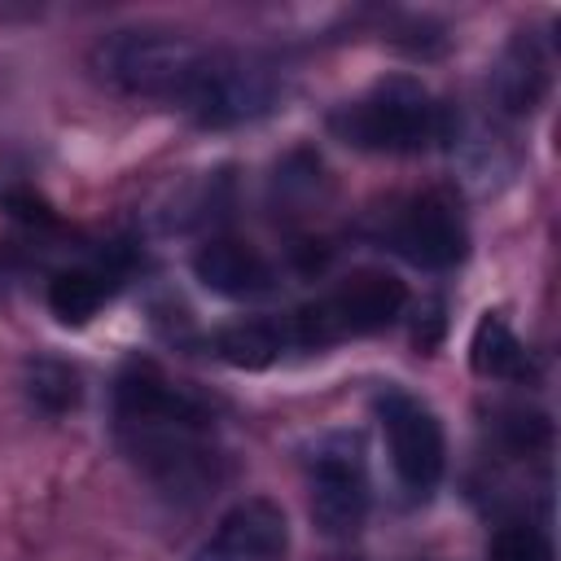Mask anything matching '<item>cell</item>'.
Wrapping results in <instances>:
<instances>
[{
  "label": "cell",
  "instance_id": "cell-1",
  "mask_svg": "<svg viewBox=\"0 0 561 561\" xmlns=\"http://www.w3.org/2000/svg\"><path fill=\"white\" fill-rule=\"evenodd\" d=\"M210 53L175 31H114L92 48V70L131 96L188 101Z\"/></svg>",
  "mask_w": 561,
  "mask_h": 561
},
{
  "label": "cell",
  "instance_id": "cell-2",
  "mask_svg": "<svg viewBox=\"0 0 561 561\" xmlns=\"http://www.w3.org/2000/svg\"><path fill=\"white\" fill-rule=\"evenodd\" d=\"M333 127L346 145L377 149V153H416L443 136V114L416 79H386L342 114Z\"/></svg>",
  "mask_w": 561,
  "mask_h": 561
},
{
  "label": "cell",
  "instance_id": "cell-3",
  "mask_svg": "<svg viewBox=\"0 0 561 561\" xmlns=\"http://www.w3.org/2000/svg\"><path fill=\"white\" fill-rule=\"evenodd\" d=\"M408 302V289L399 276L390 272H355L346 276L329 298H316L307 307H298L285 329H289V346H329L342 337H359V333H377L386 329Z\"/></svg>",
  "mask_w": 561,
  "mask_h": 561
},
{
  "label": "cell",
  "instance_id": "cell-4",
  "mask_svg": "<svg viewBox=\"0 0 561 561\" xmlns=\"http://www.w3.org/2000/svg\"><path fill=\"white\" fill-rule=\"evenodd\" d=\"M377 412H381V430H386V447L399 482L412 495H430L443 478V456H447L438 416L403 390H386L377 399Z\"/></svg>",
  "mask_w": 561,
  "mask_h": 561
},
{
  "label": "cell",
  "instance_id": "cell-5",
  "mask_svg": "<svg viewBox=\"0 0 561 561\" xmlns=\"http://www.w3.org/2000/svg\"><path fill=\"white\" fill-rule=\"evenodd\" d=\"M368 513V473L359 438H329L311 460V517L324 535H355Z\"/></svg>",
  "mask_w": 561,
  "mask_h": 561
},
{
  "label": "cell",
  "instance_id": "cell-6",
  "mask_svg": "<svg viewBox=\"0 0 561 561\" xmlns=\"http://www.w3.org/2000/svg\"><path fill=\"white\" fill-rule=\"evenodd\" d=\"M276 96V79L267 66L245 61V57H215L206 61L197 88L188 92V110L206 127H232L245 118H259Z\"/></svg>",
  "mask_w": 561,
  "mask_h": 561
},
{
  "label": "cell",
  "instance_id": "cell-7",
  "mask_svg": "<svg viewBox=\"0 0 561 561\" xmlns=\"http://www.w3.org/2000/svg\"><path fill=\"white\" fill-rule=\"evenodd\" d=\"M118 416L136 430H202L206 403L180 381H167L153 364H131L118 377Z\"/></svg>",
  "mask_w": 561,
  "mask_h": 561
},
{
  "label": "cell",
  "instance_id": "cell-8",
  "mask_svg": "<svg viewBox=\"0 0 561 561\" xmlns=\"http://www.w3.org/2000/svg\"><path fill=\"white\" fill-rule=\"evenodd\" d=\"M289 548V522L272 500L232 504L193 561H280Z\"/></svg>",
  "mask_w": 561,
  "mask_h": 561
},
{
  "label": "cell",
  "instance_id": "cell-9",
  "mask_svg": "<svg viewBox=\"0 0 561 561\" xmlns=\"http://www.w3.org/2000/svg\"><path fill=\"white\" fill-rule=\"evenodd\" d=\"M394 250L416 267H451L465 259V224L451 197L421 193L394 219Z\"/></svg>",
  "mask_w": 561,
  "mask_h": 561
},
{
  "label": "cell",
  "instance_id": "cell-10",
  "mask_svg": "<svg viewBox=\"0 0 561 561\" xmlns=\"http://www.w3.org/2000/svg\"><path fill=\"white\" fill-rule=\"evenodd\" d=\"M193 276L219 298H259L272 289V267L241 241H210L193 254Z\"/></svg>",
  "mask_w": 561,
  "mask_h": 561
},
{
  "label": "cell",
  "instance_id": "cell-11",
  "mask_svg": "<svg viewBox=\"0 0 561 561\" xmlns=\"http://www.w3.org/2000/svg\"><path fill=\"white\" fill-rule=\"evenodd\" d=\"M543 88H548V61H543L539 44L530 35H513L495 61V75H491V92H495L500 110L504 114H530L539 105Z\"/></svg>",
  "mask_w": 561,
  "mask_h": 561
},
{
  "label": "cell",
  "instance_id": "cell-12",
  "mask_svg": "<svg viewBox=\"0 0 561 561\" xmlns=\"http://www.w3.org/2000/svg\"><path fill=\"white\" fill-rule=\"evenodd\" d=\"M285 346H289L285 320H241L215 333V351L232 368H267L272 359H280Z\"/></svg>",
  "mask_w": 561,
  "mask_h": 561
},
{
  "label": "cell",
  "instance_id": "cell-13",
  "mask_svg": "<svg viewBox=\"0 0 561 561\" xmlns=\"http://www.w3.org/2000/svg\"><path fill=\"white\" fill-rule=\"evenodd\" d=\"M469 359H473V373L495 377V381H522L526 368H530L526 346L517 342V333L500 316H482L478 320L473 342H469Z\"/></svg>",
  "mask_w": 561,
  "mask_h": 561
},
{
  "label": "cell",
  "instance_id": "cell-14",
  "mask_svg": "<svg viewBox=\"0 0 561 561\" xmlns=\"http://www.w3.org/2000/svg\"><path fill=\"white\" fill-rule=\"evenodd\" d=\"M110 294V280L101 272H88V267H70V272H57L48 280V307L61 324H88L101 302Z\"/></svg>",
  "mask_w": 561,
  "mask_h": 561
},
{
  "label": "cell",
  "instance_id": "cell-15",
  "mask_svg": "<svg viewBox=\"0 0 561 561\" xmlns=\"http://www.w3.org/2000/svg\"><path fill=\"white\" fill-rule=\"evenodd\" d=\"M26 394L44 408V412H70V408H79V394H83V386H79V373L70 368V364H61V359H31L26 364Z\"/></svg>",
  "mask_w": 561,
  "mask_h": 561
},
{
  "label": "cell",
  "instance_id": "cell-16",
  "mask_svg": "<svg viewBox=\"0 0 561 561\" xmlns=\"http://www.w3.org/2000/svg\"><path fill=\"white\" fill-rule=\"evenodd\" d=\"M491 561H552V552L535 526H504L491 539Z\"/></svg>",
  "mask_w": 561,
  "mask_h": 561
},
{
  "label": "cell",
  "instance_id": "cell-17",
  "mask_svg": "<svg viewBox=\"0 0 561 561\" xmlns=\"http://www.w3.org/2000/svg\"><path fill=\"white\" fill-rule=\"evenodd\" d=\"M4 206H9L22 224H53L48 202H44V197H35V193H26V188H9V193H4Z\"/></svg>",
  "mask_w": 561,
  "mask_h": 561
}]
</instances>
